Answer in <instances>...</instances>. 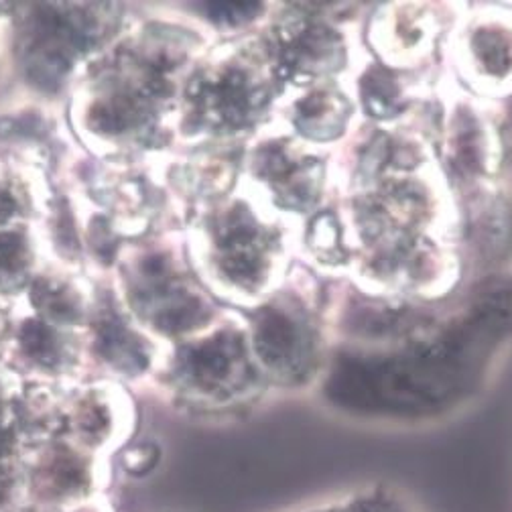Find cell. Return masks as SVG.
Instances as JSON below:
<instances>
[{"label": "cell", "mask_w": 512, "mask_h": 512, "mask_svg": "<svg viewBox=\"0 0 512 512\" xmlns=\"http://www.w3.org/2000/svg\"><path fill=\"white\" fill-rule=\"evenodd\" d=\"M256 344L265 362L283 368H303L311 350L309 328L287 313L269 311L259 324Z\"/></svg>", "instance_id": "cell-5"}, {"label": "cell", "mask_w": 512, "mask_h": 512, "mask_svg": "<svg viewBox=\"0 0 512 512\" xmlns=\"http://www.w3.org/2000/svg\"><path fill=\"white\" fill-rule=\"evenodd\" d=\"M206 11L216 21L236 23V21H246V19L254 17L256 13L261 11V7L259 5H248V3H238V5L236 3H220V5L206 7Z\"/></svg>", "instance_id": "cell-7"}, {"label": "cell", "mask_w": 512, "mask_h": 512, "mask_svg": "<svg viewBox=\"0 0 512 512\" xmlns=\"http://www.w3.org/2000/svg\"><path fill=\"white\" fill-rule=\"evenodd\" d=\"M407 70L376 63L360 78V102L370 118L382 126L397 124L417 102V84L407 80Z\"/></svg>", "instance_id": "cell-4"}, {"label": "cell", "mask_w": 512, "mask_h": 512, "mask_svg": "<svg viewBox=\"0 0 512 512\" xmlns=\"http://www.w3.org/2000/svg\"><path fill=\"white\" fill-rule=\"evenodd\" d=\"M443 155L450 177L466 191L492 185L500 163V141L496 126L486 114L470 104L456 102L445 112Z\"/></svg>", "instance_id": "cell-2"}, {"label": "cell", "mask_w": 512, "mask_h": 512, "mask_svg": "<svg viewBox=\"0 0 512 512\" xmlns=\"http://www.w3.org/2000/svg\"><path fill=\"white\" fill-rule=\"evenodd\" d=\"M352 118V102L338 90H317L297 106V126L311 139H336Z\"/></svg>", "instance_id": "cell-6"}, {"label": "cell", "mask_w": 512, "mask_h": 512, "mask_svg": "<svg viewBox=\"0 0 512 512\" xmlns=\"http://www.w3.org/2000/svg\"><path fill=\"white\" fill-rule=\"evenodd\" d=\"M454 66L472 92L496 98L512 92V11L480 7L458 19L452 41Z\"/></svg>", "instance_id": "cell-1"}, {"label": "cell", "mask_w": 512, "mask_h": 512, "mask_svg": "<svg viewBox=\"0 0 512 512\" xmlns=\"http://www.w3.org/2000/svg\"><path fill=\"white\" fill-rule=\"evenodd\" d=\"M441 33V23L431 7H384L372 23V43L380 61L397 70H415L427 59Z\"/></svg>", "instance_id": "cell-3"}]
</instances>
